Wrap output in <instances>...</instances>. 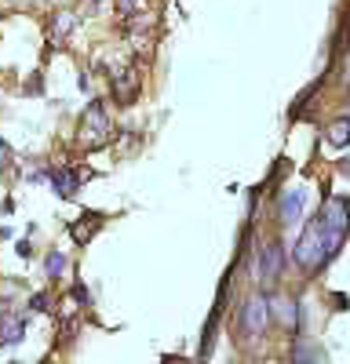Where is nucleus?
<instances>
[{
    "label": "nucleus",
    "instance_id": "4",
    "mask_svg": "<svg viewBox=\"0 0 350 364\" xmlns=\"http://www.w3.org/2000/svg\"><path fill=\"white\" fill-rule=\"evenodd\" d=\"M281 273H285V248H281V240H267V245L259 248L255 255V277H259V288L267 291L281 281Z\"/></svg>",
    "mask_w": 350,
    "mask_h": 364
},
{
    "label": "nucleus",
    "instance_id": "2",
    "mask_svg": "<svg viewBox=\"0 0 350 364\" xmlns=\"http://www.w3.org/2000/svg\"><path fill=\"white\" fill-rule=\"evenodd\" d=\"M113 139V120L102 99H92L88 109L80 113V124H77V146L80 149H99Z\"/></svg>",
    "mask_w": 350,
    "mask_h": 364
},
{
    "label": "nucleus",
    "instance_id": "23",
    "mask_svg": "<svg viewBox=\"0 0 350 364\" xmlns=\"http://www.w3.org/2000/svg\"><path fill=\"white\" fill-rule=\"evenodd\" d=\"M44 364H48V360H44Z\"/></svg>",
    "mask_w": 350,
    "mask_h": 364
},
{
    "label": "nucleus",
    "instance_id": "10",
    "mask_svg": "<svg viewBox=\"0 0 350 364\" xmlns=\"http://www.w3.org/2000/svg\"><path fill=\"white\" fill-rule=\"evenodd\" d=\"M26 339V317L22 314H0V346H18Z\"/></svg>",
    "mask_w": 350,
    "mask_h": 364
},
{
    "label": "nucleus",
    "instance_id": "19",
    "mask_svg": "<svg viewBox=\"0 0 350 364\" xmlns=\"http://www.w3.org/2000/svg\"><path fill=\"white\" fill-rule=\"evenodd\" d=\"M15 252H18V259H33V245H29V240H18Z\"/></svg>",
    "mask_w": 350,
    "mask_h": 364
},
{
    "label": "nucleus",
    "instance_id": "7",
    "mask_svg": "<svg viewBox=\"0 0 350 364\" xmlns=\"http://www.w3.org/2000/svg\"><path fill=\"white\" fill-rule=\"evenodd\" d=\"M48 182H51V190H55V197H63V200H73L77 197V190H80V171L77 168H48Z\"/></svg>",
    "mask_w": 350,
    "mask_h": 364
},
{
    "label": "nucleus",
    "instance_id": "8",
    "mask_svg": "<svg viewBox=\"0 0 350 364\" xmlns=\"http://www.w3.org/2000/svg\"><path fill=\"white\" fill-rule=\"evenodd\" d=\"M110 84H113V102L117 106H132L139 99V70H121Z\"/></svg>",
    "mask_w": 350,
    "mask_h": 364
},
{
    "label": "nucleus",
    "instance_id": "21",
    "mask_svg": "<svg viewBox=\"0 0 350 364\" xmlns=\"http://www.w3.org/2000/svg\"><path fill=\"white\" fill-rule=\"evenodd\" d=\"M262 364H277V360H262Z\"/></svg>",
    "mask_w": 350,
    "mask_h": 364
},
{
    "label": "nucleus",
    "instance_id": "1",
    "mask_svg": "<svg viewBox=\"0 0 350 364\" xmlns=\"http://www.w3.org/2000/svg\"><path fill=\"white\" fill-rule=\"evenodd\" d=\"M339 248H343V237H336L314 215V219H307L303 233L296 237V245H292V266H296L303 277H317V273L336 259Z\"/></svg>",
    "mask_w": 350,
    "mask_h": 364
},
{
    "label": "nucleus",
    "instance_id": "17",
    "mask_svg": "<svg viewBox=\"0 0 350 364\" xmlns=\"http://www.w3.org/2000/svg\"><path fill=\"white\" fill-rule=\"evenodd\" d=\"M117 8H121V15H135L142 8V0H117Z\"/></svg>",
    "mask_w": 350,
    "mask_h": 364
},
{
    "label": "nucleus",
    "instance_id": "22",
    "mask_svg": "<svg viewBox=\"0 0 350 364\" xmlns=\"http://www.w3.org/2000/svg\"><path fill=\"white\" fill-rule=\"evenodd\" d=\"M11 364H18V360H11Z\"/></svg>",
    "mask_w": 350,
    "mask_h": 364
},
{
    "label": "nucleus",
    "instance_id": "5",
    "mask_svg": "<svg viewBox=\"0 0 350 364\" xmlns=\"http://www.w3.org/2000/svg\"><path fill=\"white\" fill-rule=\"evenodd\" d=\"M270 321L285 331H296L299 328V299L288 291H274L270 295Z\"/></svg>",
    "mask_w": 350,
    "mask_h": 364
},
{
    "label": "nucleus",
    "instance_id": "18",
    "mask_svg": "<svg viewBox=\"0 0 350 364\" xmlns=\"http://www.w3.org/2000/svg\"><path fill=\"white\" fill-rule=\"evenodd\" d=\"M73 299L80 302V306H88V302H92V295H88V288H84V281H77V284H73Z\"/></svg>",
    "mask_w": 350,
    "mask_h": 364
},
{
    "label": "nucleus",
    "instance_id": "3",
    "mask_svg": "<svg viewBox=\"0 0 350 364\" xmlns=\"http://www.w3.org/2000/svg\"><path fill=\"white\" fill-rule=\"evenodd\" d=\"M238 324H241V336L245 339H262L267 336V328L274 324L270 321V291H252L245 302H241V310H238Z\"/></svg>",
    "mask_w": 350,
    "mask_h": 364
},
{
    "label": "nucleus",
    "instance_id": "11",
    "mask_svg": "<svg viewBox=\"0 0 350 364\" xmlns=\"http://www.w3.org/2000/svg\"><path fill=\"white\" fill-rule=\"evenodd\" d=\"M325 146L329 149H346L350 146V113L346 117H336L332 124L325 128Z\"/></svg>",
    "mask_w": 350,
    "mask_h": 364
},
{
    "label": "nucleus",
    "instance_id": "20",
    "mask_svg": "<svg viewBox=\"0 0 350 364\" xmlns=\"http://www.w3.org/2000/svg\"><path fill=\"white\" fill-rule=\"evenodd\" d=\"M161 364H190L186 357H175V353H168V357H161Z\"/></svg>",
    "mask_w": 350,
    "mask_h": 364
},
{
    "label": "nucleus",
    "instance_id": "12",
    "mask_svg": "<svg viewBox=\"0 0 350 364\" xmlns=\"http://www.w3.org/2000/svg\"><path fill=\"white\" fill-rule=\"evenodd\" d=\"M292 364H325V353L314 339H296L292 343Z\"/></svg>",
    "mask_w": 350,
    "mask_h": 364
},
{
    "label": "nucleus",
    "instance_id": "9",
    "mask_svg": "<svg viewBox=\"0 0 350 364\" xmlns=\"http://www.w3.org/2000/svg\"><path fill=\"white\" fill-rule=\"evenodd\" d=\"M102 223H106V215L102 211H80V219L70 226V237L77 240V245H88L99 230H102Z\"/></svg>",
    "mask_w": 350,
    "mask_h": 364
},
{
    "label": "nucleus",
    "instance_id": "6",
    "mask_svg": "<svg viewBox=\"0 0 350 364\" xmlns=\"http://www.w3.org/2000/svg\"><path fill=\"white\" fill-rule=\"evenodd\" d=\"M307 186H292V190H285L281 197H277V219L285 223V226H296L299 219H303V211H307Z\"/></svg>",
    "mask_w": 350,
    "mask_h": 364
},
{
    "label": "nucleus",
    "instance_id": "15",
    "mask_svg": "<svg viewBox=\"0 0 350 364\" xmlns=\"http://www.w3.org/2000/svg\"><path fill=\"white\" fill-rule=\"evenodd\" d=\"M48 310H51V295L48 291L29 295V314H48Z\"/></svg>",
    "mask_w": 350,
    "mask_h": 364
},
{
    "label": "nucleus",
    "instance_id": "13",
    "mask_svg": "<svg viewBox=\"0 0 350 364\" xmlns=\"http://www.w3.org/2000/svg\"><path fill=\"white\" fill-rule=\"evenodd\" d=\"M73 29H77V15H73V11H55V15H51L48 33H51V41H55V44H63V41L73 33Z\"/></svg>",
    "mask_w": 350,
    "mask_h": 364
},
{
    "label": "nucleus",
    "instance_id": "14",
    "mask_svg": "<svg viewBox=\"0 0 350 364\" xmlns=\"http://www.w3.org/2000/svg\"><path fill=\"white\" fill-rule=\"evenodd\" d=\"M44 273H48L51 281H58V277L66 273V255H63V252H48V259H44Z\"/></svg>",
    "mask_w": 350,
    "mask_h": 364
},
{
    "label": "nucleus",
    "instance_id": "16",
    "mask_svg": "<svg viewBox=\"0 0 350 364\" xmlns=\"http://www.w3.org/2000/svg\"><path fill=\"white\" fill-rule=\"evenodd\" d=\"M22 91H26V95H44V77H41V73H33Z\"/></svg>",
    "mask_w": 350,
    "mask_h": 364
}]
</instances>
